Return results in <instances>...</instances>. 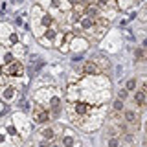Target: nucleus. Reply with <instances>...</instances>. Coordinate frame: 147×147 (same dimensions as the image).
I'll return each mask as SVG.
<instances>
[{"mask_svg":"<svg viewBox=\"0 0 147 147\" xmlns=\"http://www.w3.org/2000/svg\"><path fill=\"white\" fill-rule=\"evenodd\" d=\"M42 134H44V138H52L53 136V131H52V129H48V131H44Z\"/></svg>","mask_w":147,"mask_h":147,"instance_id":"6","label":"nucleus"},{"mask_svg":"<svg viewBox=\"0 0 147 147\" xmlns=\"http://www.w3.org/2000/svg\"><path fill=\"white\" fill-rule=\"evenodd\" d=\"M22 72H24V68H22L20 63H13L7 66V74L9 76H22Z\"/></svg>","mask_w":147,"mask_h":147,"instance_id":"2","label":"nucleus"},{"mask_svg":"<svg viewBox=\"0 0 147 147\" xmlns=\"http://www.w3.org/2000/svg\"><path fill=\"white\" fill-rule=\"evenodd\" d=\"M144 90H145V92H147V85H145V88H144Z\"/></svg>","mask_w":147,"mask_h":147,"instance_id":"9","label":"nucleus"},{"mask_svg":"<svg viewBox=\"0 0 147 147\" xmlns=\"http://www.w3.org/2000/svg\"><path fill=\"white\" fill-rule=\"evenodd\" d=\"M35 121H37V123L48 121V112H46V110H42L40 107H35Z\"/></svg>","mask_w":147,"mask_h":147,"instance_id":"3","label":"nucleus"},{"mask_svg":"<svg viewBox=\"0 0 147 147\" xmlns=\"http://www.w3.org/2000/svg\"><path fill=\"white\" fill-rule=\"evenodd\" d=\"M85 72H86V74H99L101 70H99L98 66H96V63H94V61H90V63H86V64H85Z\"/></svg>","mask_w":147,"mask_h":147,"instance_id":"4","label":"nucleus"},{"mask_svg":"<svg viewBox=\"0 0 147 147\" xmlns=\"http://www.w3.org/2000/svg\"><path fill=\"white\" fill-rule=\"evenodd\" d=\"M114 109H116V110H121V109H123V103H121V101L118 99L116 103H114Z\"/></svg>","mask_w":147,"mask_h":147,"instance_id":"7","label":"nucleus"},{"mask_svg":"<svg viewBox=\"0 0 147 147\" xmlns=\"http://www.w3.org/2000/svg\"><path fill=\"white\" fill-rule=\"evenodd\" d=\"M144 18H147V7H145V11H144Z\"/></svg>","mask_w":147,"mask_h":147,"instance_id":"8","label":"nucleus"},{"mask_svg":"<svg viewBox=\"0 0 147 147\" xmlns=\"http://www.w3.org/2000/svg\"><path fill=\"white\" fill-rule=\"evenodd\" d=\"M134 86H136V81H134V79H131V81L127 83V88H129V90H132Z\"/></svg>","mask_w":147,"mask_h":147,"instance_id":"5","label":"nucleus"},{"mask_svg":"<svg viewBox=\"0 0 147 147\" xmlns=\"http://www.w3.org/2000/svg\"><path fill=\"white\" fill-rule=\"evenodd\" d=\"M125 121L129 123V125H132L134 129L140 127V116H138L136 112H132V110H127L125 112Z\"/></svg>","mask_w":147,"mask_h":147,"instance_id":"1","label":"nucleus"}]
</instances>
